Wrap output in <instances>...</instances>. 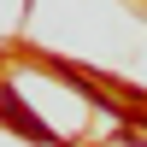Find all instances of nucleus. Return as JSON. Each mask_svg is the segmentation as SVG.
Masks as SVG:
<instances>
[{"instance_id":"nucleus-1","label":"nucleus","mask_w":147,"mask_h":147,"mask_svg":"<svg viewBox=\"0 0 147 147\" xmlns=\"http://www.w3.org/2000/svg\"><path fill=\"white\" fill-rule=\"evenodd\" d=\"M0 124H12V129H18L24 141H41V147H59V136H53V129H47L41 118H35L30 106H24L18 94L6 88V82H0Z\"/></svg>"}]
</instances>
